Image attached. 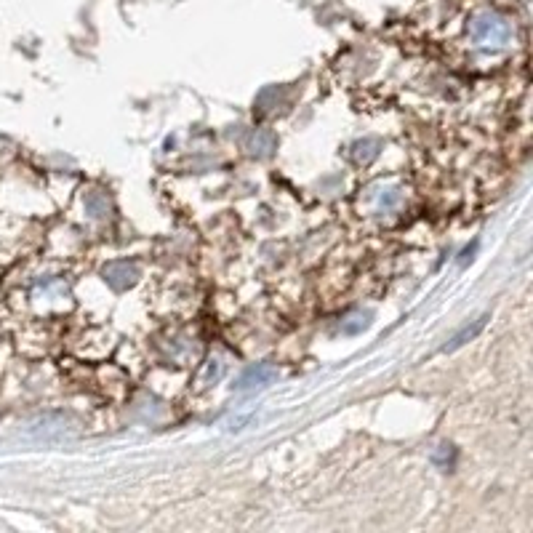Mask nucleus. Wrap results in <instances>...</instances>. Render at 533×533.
<instances>
[{"label":"nucleus","mask_w":533,"mask_h":533,"mask_svg":"<svg viewBox=\"0 0 533 533\" xmlns=\"http://www.w3.org/2000/svg\"><path fill=\"white\" fill-rule=\"evenodd\" d=\"M507 35H510V27H507L504 19L480 16L478 22H475V38H478L483 46H502Z\"/></svg>","instance_id":"1"},{"label":"nucleus","mask_w":533,"mask_h":533,"mask_svg":"<svg viewBox=\"0 0 533 533\" xmlns=\"http://www.w3.org/2000/svg\"><path fill=\"white\" fill-rule=\"evenodd\" d=\"M267 376H270V368H267V366H259V371H256V368H251V371H248V374L243 376V379H240L238 387H246L248 382L259 384V382H264Z\"/></svg>","instance_id":"3"},{"label":"nucleus","mask_w":533,"mask_h":533,"mask_svg":"<svg viewBox=\"0 0 533 533\" xmlns=\"http://www.w3.org/2000/svg\"><path fill=\"white\" fill-rule=\"evenodd\" d=\"M483 326H486V318H480L478 323H475V326H472V328L467 326V328H464V331H462V334H456L454 339H451V344H446V350H456V347H462L464 342H470L472 336L478 334V331H480V328H483Z\"/></svg>","instance_id":"2"}]
</instances>
